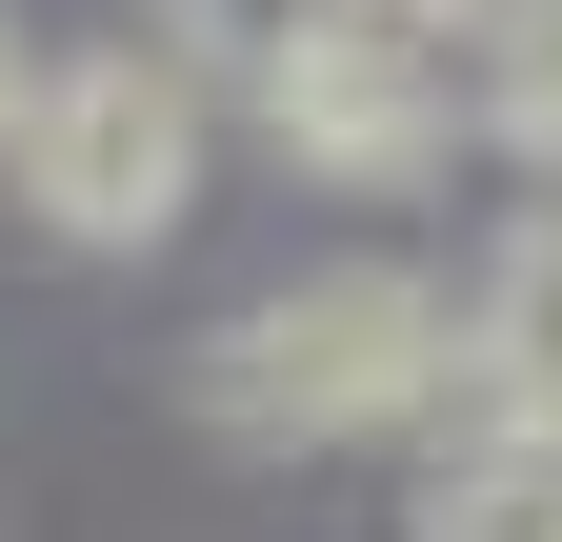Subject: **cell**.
I'll return each mask as SVG.
<instances>
[{"label": "cell", "mask_w": 562, "mask_h": 542, "mask_svg": "<svg viewBox=\"0 0 562 542\" xmlns=\"http://www.w3.org/2000/svg\"><path fill=\"white\" fill-rule=\"evenodd\" d=\"M442 382H462V302L422 282V261H302V282H261L241 321H201V362H181V402H201L241 462L422 442Z\"/></svg>", "instance_id": "1"}, {"label": "cell", "mask_w": 562, "mask_h": 542, "mask_svg": "<svg viewBox=\"0 0 562 542\" xmlns=\"http://www.w3.org/2000/svg\"><path fill=\"white\" fill-rule=\"evenodd\" d=\"M201 161H222V81H201L161 21H121V41H41V81H21V142H0L21 222H41V241H81V261L181 241Z\"/></svg>", "instance_id": "2"}, {"label": "cell", "mask_w": 562, "mask_h": 542, "mask_svg": "<svg viewBox=\"0 0 562 542\" xmlns=\"http://www.w3.org/2000/svg\"><path fill=\"white\" fill-rule=\"evenodd\" d=\"M261 121V161L281 181H341V201H422L482 121H462V41H422V21H362V0H302V41L261 60V81H222Z\"/></svg>", "instance_id": "3"}, {"label": "cell", "mask_w": 562, "mask_h": 542, "mask_svg": "<svg viewBox=\"0 0 562 542\" xmlns=\"http://www.w3.org/2000/svg\"><path fill=\"white\" fill-rule=\"evenodd\" d=\"M462 402L562 422V181L522 201L503 241H482V282H462Z\"/></svg>", "instance_id": "4"}, {"label": "cell", "mask_w": 562, "mask_h": 542, "mask_svg": "<svg viewBox=\"0 0 562 542\" xmlns=\"http://www.w3.org/2000/svg\"><path fill=\"white\" fill-rule=\"evenodd\" d=\"M422 542H562V422H503V402L442 382V422H422Z\"/></svg>", "instance_id": "5"}, {"label": "cell", "mask_w": 562, "mask_h": 542, "mask_svg": "<svg viewBox=\"0 0 562 542\" xmlns=\"http://www.w3.org/2000/svg\"><path fill=\"white\" fill-rule=\"evenodd\" d=\"M462 121H482L522 181H562V0H503V21L462 41Z\"/></svg>", "instance_id": "6"}, {"label": "cell", "mask_w": 562, "mask_h": 542, "mask_svg": "<svg viewBox=\"0 0 562 542\" xmlns=\"http://www.w3.org/2000/svg\"><path fill=\"white\" fill-rule=\"evenodd\" d=\"M161 41L201 60V81H261V60L302 41V0H161Z\"/></svg>", "instance_id": "7"}, {"label": "cell", "mask_w": 562, "mask_h": 542, "mask_svg": "<svg viewBox=\"0 0 562 542\" xmlns=\"http://www.w3.org/2000/svg\"><path fill=\"white\" fill-rule=\"evenodd\" d=\"M21 81H41V21L0 0V142H21Z\"/></svg>", "instance_id": "8"}, {"label": "cell", "mask_w": 562, "mask_h": 542, "mask_svg": "<svg viewBox=\"0 0 562 542\" xmlns=\"http://www.w3.org/2000/svg\"><path fill=\"white\" fill-rule=\"evenodd\" d=\"M362 21H422V41H482L503 0H362Z\"/></svg>", "instance_id": "9"}]
</instances>
